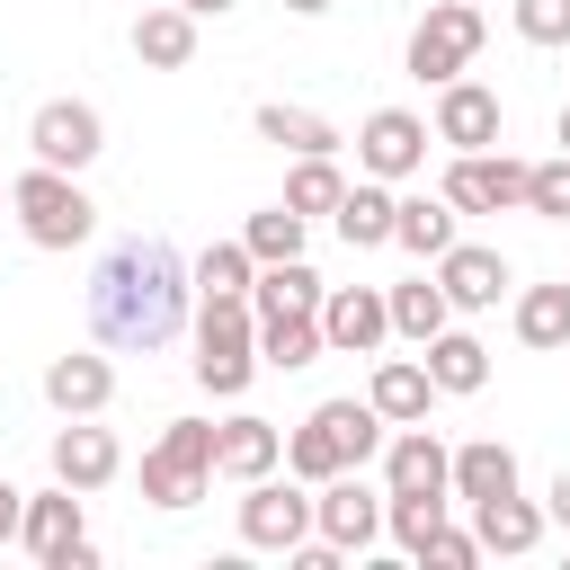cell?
Instances as JSON below:
<instances>
[{"instance_id":"obj_1","label":"cell","mask_w":570,"mask_h":570,"mask_svg":"<svg viewBox=\"0 0 570 570\" xmlns=\"http://www.w3.org/2000/svg\"><path fill=\"white\" fill-rule=\"evenodd\" d=\"M187 312H196V267L169 240H116L89 276V338L98 347L151 356L187 330Z\"/></svg>"},{"instance_id":"obj_2","label":"cell","mask_w":570,"mask_h":570,"mask_svg":"<svg viewBox=\"0 0 570 570\" xmlns=\"http://www.w3.org/2000/svg\"><path fill=\"white\" fill-rule=\"evenodd\" d=\"M258 374V312L249 294H196V383L214 401H240Z\"/></svg>"},{"instance_id":"obj_3","label":"cell","mask_w":570,"mask_h":570,"mask_svg":"<svg viewBox=\"0 0 570 570\" xmlns=\"http://www.w3.org/2000/svg\"><path fill=\"white\" fill-rule=\"evenodd\" d=\"M9 214H18V232H27L36 249H80V240L98 232V205H89L80 169H45V160L9 178Z\"/></svg>"},{"instance_id":"obj_4","label":"cell","mask_w":570,"mask_h":570,"mask_svg":"<svg viewBox=\"0 0 570 570\" xmlns=\"http://www.w3.org/2000/svg\"><path fill=\"white\" fill-rule=\"evenodd\" d=\"M214 490V419H169L142 445V499L151 508H196Z\"/></svg>"},{"instance_id":"obj_5","label":"cell","mask_w":570,"mask_h":570,"mask_svg":"<svg viewBox=\"0 0 570 570\" xmlns=\"http://www.w3.org/2000/svg\"><path fill=\"white\" fill-rule=\"evenodd\" d=\"M481 36H490V18H481V0H428V18L410 27V80H454V71H472V53H481Z\"/></svg>"},{"instance_id":"obj_6","label":"cell","mask_w":570,"mask_h":570,"mask_svg":"<svg viewBox=\"0 0 570 570\" xmlns=\"http://www.w3.org/2000/svg\"><path fill=\"white\" fill-rule=\"evenodd\" d=\"M525 169L534 160H517V151H454L445 160V178H436V196L454 205V214H525Z\"/></svg>"},{"instance_id":"obj_7","label":"cell","mask_w":570,"mask_h":570,"mask_svg":"<svg viewBox=\"0 0 570 570\" xmlns=\"http://www.w3.org/2000/svg\"><path fill=\"white\" fill-rule=\"evenodd\" d=\"M312 534L338 543V552H374V543H383V490H374L356 463L330 472V481L312 490Z\"/></svg>"},{"instance_id":"obj_8","label":"cell","mask_w":570,"mask_h":570,"mask_svg":"<svg viewBox=\"0 0 570 570\" xmlns=\"http://www.w3.org/2000/svg\"><path fill=\"white\" fill-rule=\"evenodd\" d=\"M303 534H312V490H303L294 472H285V481H276V472L240 481V543H249V552H294Z\"/></svg>"},{"instance_id":"obj_9","label":"cell","mask_w":570,"mask_h":570,"mask_svg":"<svg viewBox=\"0 0 570 570\" xmlns=\"http://www.w3.org/2000/svg\"><path fill=\"white\" fill-rule=\"evenodd\" d=\"M428 134H436L445 151H490V142L508 134V107H499L490 80L454 71V80H436V116H428Z\"/></svg>"},{"instance_id":"obj_10","label":"cell","mask_w":570,"mask_h":570,"mask_svg":"<svg viewBox=\"0 0 570 570\" xmlns=\"http://www.w3.org/2000/svg\"><path fill=\"white\" fill-rule=\"evenodd\" d=\"M27 151H36L45 169H89V160L107 151V116H98L89 98H45V107L27 116Z\"/></svg>"},{"instance_id":"obj_11","label":"cell","mask_w":570,"mask_h":570,"mask_svg":"<svg viewBox=\"0 0 570 570\" xmlns=\"http://www.w3.org/2000/svg\"><path fill=\"white\" fill-rule=\"evenodd\" d=\"M428 116H410V107H374L365 125H356V169L365 178H383V187H401V178H419L428 169Z\"/></svg>"},{"instance_id":"obj_12","label":"cell","mask_w":570,"mask_h":570,"mask_svg":"<svg viewBox=\"0 0 570 570\" xmlns=\"http://www.w3.org/2000/svg\"><path fill=\"white\" fill-rule=\"evenodd\" d=\"M445 463H454V445H445L428 419L392 428V436H383V499H454V490H445Z\"/></svg>"},{"instance_id":"obj_13","label":"cell","mask_w":570,"mask_h":570,"mask_svg":"<svg viewBox=\"0 0 570 570\" xmlns=\"http://www.w3.org/2000/svg\"><path fill=\"white\" fill-rule=\"evenodd\" d=\"M383 338H392V312H383L374 285H330L321 294V347L330 356H374Z\"/></svg>"},{"instance_id":"obj_14","label":"cell","mask_w":570,"mask_h":570,"mask_svg":"<svg viewBox=\"0 0 570 570\" xmlns=\"http://www.w3.org/2000/svg\"><path fill=\"white\" fill-rule=\"evenodd\" d=\"M18 543L45 561V570H62L80 543H89V525H80V490L71 481H53V490H27V517H18Z\"/></svg>"},{"instance_id":"obj_15","label":"cell","mask_w":570,"mask_h":570,"mask_svg":"<svg viewBox=\"0 0 570 570\" xmlns=\"http://www.w3.org/2000/svg\"><path fill=\"white\" fill-rule=\"evenodd\" d=\"M436 285H445L454 312H499V294L517 285V267H508L490 240H454V249L436 258Z\"/></svg>"},{"instance_id":"obj_16","label":"cell","mask_w":570,"mask_h":570,"mask_svg":"<svg viewBox=\"0 0 570 570\" xmlns=\"http://www.w3.org/2000/svg\"><path fill=\"white\" fill-rule=\"evenodd\" d=\"M276 463H285V428H276V419L232 410V419L214 428V472H223V481H258V472H276Z\"/></svg>"},{"instance_id":"obj_17","label":"cell","mask_w":570,"mask_h":570,"mask_svg":"<svg viewBox=\"0 0 570 570\" xmlns=\"http://www.w3.org/2000/svg\"><path fill=\"white\" fill-rule=\"evenodd\" d=\"M125 472V445H116V428H98V419H71L62 436H53V481H71L80 499L89 490H107Z\"/></svg>"},{"instance_id":"obj_18","label":"cell","mask_w":570,"mask_h":570,"mask_svg":"<svg viewBox=\"0 0 570 570\" xmlns=\"http://www.w3.org/2000/svg\"><path fill=\"white\" fill-rule=\"evenodd\" d=\"M45 401H53L62 419H98V410L116 401V365H107L98 347H71V356L45 365Z\"/></svg>"},{"instance_id":"obj_19","label":"cell","mask_w":570,"mask_h":570,"mask_svg":"<svg viewBox=\"0 0 570 570\" xmlns=\"http://www.w3.org/2000/svg\"><path fill=\"white\" fill-rule=\"evenodd\" d=\"M543 525H552V517H543L525 490L472 499V543H481V561H490V552H508V561H517V552H534V543H543Z\"/></svg>"},{"instance_id":"obj_20","label":"cell","mask_w":570,"mask_h":570,"mask_svg":"<svg viewBox=\"0 0 570 570\" xmlns=\"http://www.w3.org/2000/svg\"><path fill=\"white\" fill-rule=\"evenodd\" d=\"M445 490L472 508V499H499V490H517V445H499V436H463L454 445V463H445Z\"/></svg>"},{"instance_id":"obj_21","label":"cell","mask_w":570,"mask_h":570,"mask_svg":"<svg viewBox=\"0 0 570 570\" xmlns=\"http://www.w3.org/2000/svg\"><path fill=\"white\" fill-rule=\"evenodd\" d=\"M330 232H338L347 249H392V187L356 169V187L330 205Z\"/></svg>"},{"instance_id":"obj_22","label":"cell","mask_w":570,"mask_h":570,"mask_svg":"<svg viewBox=\"0 0 570 570\" xmlns=\"http://www.w3.org/2000/svg\"><path fill=\"white\" fill-rule=\"evenodd\" d=\"M419 365H428V383H436V392H454V401L490 383V347H481L472 330H454V321H445V330L419 347Z\"/></svg>"},{"instance_id":"obj_23","label":"cell","mask_w":570,"mask_h":570,"mask_svg":"<svg viewBox=\"0 0 570 570\" xmlns=\"http://www.w3.org/2000/svg\"><path fill=\"white\" fill-rule=\"evenodd\" d=\"M365 401H374L392 428H410V419H428L436 383H428V365H419V356H374V374H365Z\"/></svg>"},{"instance_id":"obj_24","label":"cell","mask_w":570,"mask_h":570,"mask_svg":"<svg viewBox=\"0 0 570 570\" xmlns=\"http://www.w3.org/2000/svg\"><path fill=\"white\" fill-rule=\"evenodd\" d=\"M134 62H151V71H187V62H196V18H187L178 0L142 9V18H134Z\"/></svg>"},{"instance_id":"obj_25","label":"cell","mask_w":570,"mask_h":570,"mask_svg":"<svg viewBox=\"0 0 570 570\" xmlns=\"http://www.w3.org/2000/svg\"><path fill=\"white\" fill-rule=\"evenodd\" d=\"M249 125H258V142H276V151H294V160H312V151H338V142H347L321 107H285V98H267Z\"/></svg>"},{"instance_id":"obj_26","label":"cell","mask_w":570,"mask_h":570,"mask_svg":"<svg viewBox=\"0 0 570 570\" xmlns=\"http://www.w3.org/2000/svg\"><path fill=\"white\" fill-rule=\"evenodd\" d=\"M392 249L445 258V249H454V205H445V196H392Z\"/></svg>"},{"instance_id":"obj_27","label":"cell","mask_w":570,"mask_h":570,"mask_svg":"<svg viewBox=\"0 0 570 570\" xmlns=\"http://www.w3.org/2000/svg\"><path fill=\"white\" fill-rule=\"evenodd\" d=\"M312 356H330V347H321V312H258V365L303 374Z\"/></svg>"},{"instance_id":"obj_28","label":"cell","mask_w":570,"mask_h":570,"mask_svg":"<svg viewBox=\"0 0 570 570\" xmlns=\"http://www.w3.org/2000/svg\"><path fill=\"white\" fill-rule=\"evenodd\" d=\"M508 321H517V347H543V356L570 347V276L561 285H517V312Z\"/></svg>"},{"instance_id":"obj_29","label":"cell","mask_w":570,"mask_h":570,"mask_svg":"<svg viewBox=\"0 0 570 570\" xmlns=\"http://www.w3.org/2000/svg\"><path fill=\"white\" fill-rule=\"evenodd\" d=\"M383 312H392V338H410V347H428V338L454 321V303H445V285H436V276L392 285V294H383Z\"/></svg>"},{"instance_id":"obj_30","label":"cell","mask_w":570,"mask_h":570,"mask_svg":"<svg viewBox=\"0 0 570 570\" xmlns=\"http://www.w3.org/2000/svg\"><path fill=\"white\" fill-rule=\"evenodd\" d=\"M321 419H330V436H338V454L365 472L374 454H383V436H392V419L374 410V401H356V392H338V401H321Z\"/></svg>"},{"instance_id":"obj_31","label":"cell","mask_w":570,"mask_h":570,"mask_svg":"<svg viewBox=\"0 0 570 570\" xmlns=\"http://www.w3.org/2000/svg\"><path fill=\"white\" fill-rule=\"evenodd\" d=\"M321 276L303 267V258H276V267H258L249 276V312H321Z\"/></svg>"},{"instance_id":"obj_32","label":"cell","mask_w":570,"mask_h":570,"mask_svg":"<svg viewBox=\"0 0 570 570\" xmlns=\"http://www.w3.org/2000/svg\"><path fill=\"white\" fill-rule=\"evenodd\" d=\"M338 196H347V169H338V151H312V160H294V169H285V205H294L303 223H321Z\"/></svg>"},{"instance_id":"obj_33","label":"cell","mask_w":570,"mask_h":570,"mask_svg":"<svg viewBox=\"0 0 570 570\" xmlns=\"http://www.w3.org/2000/svg\"><path fill=\"white\" fill-rule=\"evenodd\" d=\"M285 472L303 481V490H321L330 472H347V454H338V436H330V419L312 410L303 428H285Z\"/></svg>"},{"instance_id":"obj_34","label":"cell","mask_w":570,"mask_h":570,"mask_svg":"<svg viewBox=\"0 0 570 570\" xmlns=\"http://www.w3.org/2000/svg\"><path fill=\"white\" fill-rule=\"evenodd\" d=\"M303 240H312V223H303L294 205H267V214H249V223H240V249H249L258 267H276V258H303Z\"/></svg>"},{"instance_id":"obj_35","label":"cell","mask_w":570,"mask_h":570,"mask_svg":"<svg viewBox=\"0 0 570 570\" xmlns=\"http://www.w3.org/2000/svg\"><path fill=\"white\" fill-rule=\"evenodd\" d=\"M249 276H258V258H249L240 240H214V249L196 258V294H249Z\"/></svg>"},{"instance_id":"obj_36","label":"cell","mask_w":570,"mask_h":570,"mask_svg":"<svg viewBox=\"0 0 570 570\" xmlns=\"http://www.w3.org/2000/svg\"><path fill=\"white\" fill-rule=\"evenodd\" d=\"M445 508H454V499H383V534H392L401 552H419V543L445 525Z\"/></svg>"},{"instance_id":"obj_37","label":"cell","mask_w":570,"mask_h":570,"mask_svg":"<svg viewBox=\"0 0 570 570\" xmlns=\"http://www.w3.org/2000/svg\"><path fill=\"white\" fill-rule=\"evenodd\" d=\"M525 214L570 223V151H552V160H534V169H525Z\"/></svg>"},{"instance_id":"obj_38","label":"cell","mask_w":570,"mask_h":570,"mask_svg":"<svg viewBox=\"0 0 570 570\" xmlns=\"http://www.w3.org/2000/svg\"><path fill=\"white\" fill-rule=\"evenodd\" d=\"M508 27L525 45H570V0H508Z\"/></svg>"},{"instance_id":"obj_39","label":"cell","mask_w":570,"mask_h":570,"mask_svg":"<svg viewBox=\"0 0 570 570\" xmlns=\"http://www.w3.org/2000/svg\"><path fill=\"white\" fill-rule=\"evenodd\" d=\"M410 561H428V570H472V561H481V543H472V525H436Z\"/></svg>"},{"instance_id":"obj_40","label":"cell","mask_w":570,"mask_h":570,"mask_svg":"<svg viewBox=\"0 0 570 570\" xmlns=\"http://www.w3.org/2000/svg\"><path fill=\"white\" fill-rule=\"evenodd\" d=\"M18 517H27V490L0 481V543H18Z\"/></svg>"},{"instance_id":"obj_41","label":"cell","mask_w":570,"mask_h":570,"mask_svg":"<svg viewBox=\"0 0 570 570\" xmlns=\"http://www.w3.org/2000/svg\"><path fill=\"white\" fill-rule=\"evenodd\" d=\"M543 517H552V525H570V463L552 472V490H543Z\"/></svg>"},{"instance_id":"obj_42","label":"cell","mask_w":570,"mask_h":570,"mask_svg":"<svg viewBox=\"0 0 570 570\" xmlns=\"http://www.w3.org/2000/svg\"><path fill=\"white\" fill-rule=\"evenodd\" d=\"M178 9H187V18H223L232 0H178Z\"/></svg>"},{"instance_id":"obj_43","label":"cell","mask_w":570,"mask_h":570,"mask_svg":"<svg viewBox=\"0 0 570 570\" xmlns=\"http://www.w3.org/2000/svg\"><path fill=\"white\" fill-rule=\"evenodd\" d=\"M285 9H294V18H321V9H330V0H285Z\"/></svg>"},{"instance_id":"obj_44","label":"cell","mask_w":570,"mask_h":570,"mask_svg":"<svg viewBox=\"0 0 570 570\" xmlns=\"http://www.w3.org/2000/svg\"><path fill=\"white\" fill-rule=\"evenodd\" d=\"M552 134H561V151H570V107H561V125H552Z\"/></svg>"}]
</instances>
